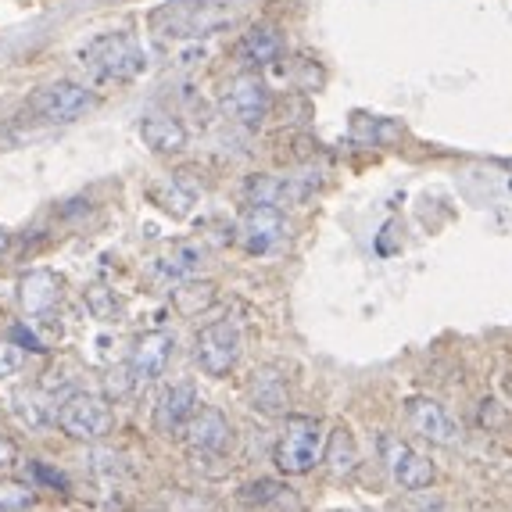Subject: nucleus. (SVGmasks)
Instances as JSON below:
<instances>
[{
	"label": "nucleus",
	"instance_id": "1",
	"mask_svg": "<svg viewBox=\"0 0 512 512\" xmlns=\"http://www.w3.org/2000/svg\"><path fill=\"white\" fill-rule=\"evenodd\" d=\"M233 22H237V15L222 0H165L147 15L151 33L180 43H197L215 33H226Z\"/></svg>",
	"mask_w": 512,
	"mask_h": 512
},
{
	"label": "nucleus",
	"instance_id": "2",
	"mask_svg": "<svg viewBox=\"0 0 512 512\" xmlns=\"http://www.w3.org/2000/svg\"><path fill=\"white\" fill-rule=\"evenodd\" d=\"M79 65L94 83L126 86L147 72V51L133 33H101L79 51Z\"/></svg>",
	"mask_w": 512,
	"mask_h": 512
},
{
	"label": "nucleus",
	"instance_id": "3",
	"mask_svg": "<svg viewBox=\"0 0 512 512\" xmlns=\"http://www.w3.org/2000/svg\"><path fill=\"white\" fill-rule=\"evenodd\" d=\"M323 448L326 434L316 416H287L280 437H276L273 462L276 470L287 473V477H305L323 462Z\"/></svg>",
	"mask_w": 512,
	"mask_h": 512
},
{
	"label": "nucleus",
	"instance_id": "4",
	"mask_svg": "<svg viewBox=\"0 0 512 512\" xmlns=\"http://www.w3.org/2000/svg\"><path fill=\"white\" fill-rule=\"evenodd\" d=\"M240 351H244V330H240L237 319H215L208 323L205 330L197 333V344H194V362L201 366L205 376H230L240 362Z\"/></svg>",
	"mask_w": 512,
	"mask_h": 512
},
{
	"label": "nucleus",
	"instance_id": "5",
	"mask_svg": "<svg viewBox=\"0 0 512 512\" xmlns=\"http://www.w3.org/2000/svg\"><path fill=\"white\" fill-rule=\"evenodd\" d=\"M54 423L76 441H101V437L111 434V405L104 402L101 394L90 391H72L58 402V412H54Z\"/></svg>",
	"mask_w": 512,
	"mask_h": 512
},
{
	"label": "nucleus",
	"instance_id": "6",
	"mask_svg": "<svg viewBox=\"0 0 512 512\" xmlns=\"http://www.w3.org/2000/svg\"><path fill=\"white\" fill-rule=\"evenodd\" d=\"M90 108H94V94H90V86L76 83V79L47 83L29 97V111L47 126H69V122L83 119Z\"/></svg>",
	"mask_w": 512,
	"mask_h": 512
},
{
	"label": "nucleus",
	"instance_id": "7",
	"mask_svg": "<svg viewBox=\"0 0 512 512\" xmlns=\"http://www.w3.org/2000/svg\"><path fill=\"white\" fill-rule=\"evenodd\" d=\"M222 115L233 119L244 129H258L269 119V108H273V94H269V83H265L258 72H240L230 83L222 86Z\"/></svg>",
	"mask_w": 512,
	"mask_h": 512
},
{
	"label": "nucleus",
	"instance_id": "8",
	"mask_svg": "<svg viewBox=\"0 0 512 512\" xmlns=\"http://www.w3.org/2000/svg\"><path fill=\"white\" fill-rule=\"evenodd\" d=\"M380 462H384L387 477L402 491H427L437 477L434 462L394 434H380Z\"/></svg>",
	"mask_w": 512,
	"mask_h": 512
},
{
	"label": "nucleus",
	"instance_id": "9",
	"mask_svg": "<svg viewBox=\"0 0 512 512\" xmlns=\"http://www.w3.org/2000/svg\"><path fill=\"white\" fill-rule=\"evenodd\" d=\"M233 240L248 255H273L287 240V215H283V208L273 205H248L240 212Z\"/></svg>",
	"mask_w": 512,
	"mask_h": 512
},
{
	"label": "nucleus",
	"instance_id": "10",
	"mask_svg": "<svg viewBox=\"0 0 512 512\" xmlns=\"http://www.w3.org/2000/svg\"><path fill=\"white\" fill-rule=\"evenodd\" d=\"M319 187V172H287V176H251L244 183V194H248L251 205H301L312 197V190Z\"/></svg>",
	"mask_w": 512,
	"mask_h": 512
},
{
	"label": "nucleus",
	"instance_id": "11",
	"mask_svg": "<svg viewBox=\"0 0 512 512\" xmlns=\"http://www.w3.org/2000/svg\"><path fill=\"white\" fill-rule=\"evenodd\" d=\"M405 423L412 427V434L437 444V448H455L462 437L455 416L441 402H434V398H409L405 402Z\"/></svg>",
	"mask_w": 512,
	"mask_h": 512
},
{
	"label": "nucleus",
	"instance_id": "12",
	"mask_svg": "<svg viewBox=\"0 0 512 512\" xmlns=\"http://www.w3.org/2000/svg\"><path fill=\"white\" fill-rule=\"evenodd\" d=\"M197 409H201L197 387L187 384V380H176L154 402V430L162 437H183V430L190 427V419L197 416Z\"/></svg>",
	"mask_w": 512,
	"mask_h": 512
},
{
	"label": "nucleus",
	"instance_id": "13",
	"mask_svg": "<svg viewBox=\"0 0 512 512\" xmlns=\"http://www.w3.org/2000/svg\"><path fill=\"white\" fill-rule=\"evenodd\" d=\"M172 351H176V337L165 330H154V333H144L133 351H129V380L133 387H147L154 384L158 376H165L172 362Z\"/></svg>",
	"mask_w": 512,
	"mask_h": 512
},
{
	"label": "nucleus",
	"instance_id": "14",
	"mask_svg": "<svg viewBox=\"0 0 512 512\" xmlns=\"http://www.w3.org/2000/svg\"><path fill=\"white\" fill-rule=\"evenodd\" d=\"M183 441H187L190 455L194 459H215L230 448L233 441V427L222 409H197V416L190 419V427L183 430Z\"/></svg>",
	"mask_w": 512,
	"mask_h": 512
},
{
	"label": "nucleus",
	"instance_id": "15",
	"mask_svg": "<svg viewBox=\"0 0 512 512\" xmlns=\"http://www.w3.org/2000/svg\"><path fill=\"white\" fill-rule=\"evenodd\" d=\"M233 58L244 72H262L273 69L276 61L283 58V36L276 26H251L248 33L240 36L237 47H233Z\"/></svg>",
	"mask_w": 512,
	"mask_h": 512
},
{
	"label": "nucleus",
	"instance_id": "16",
	"mask_svg": "<svg viewBox=\"0 0 512 512\" xmlns=\"http://www.w3.org/2000/svg\"><path fill=\"white\" fill-rule=\"evenodd\" d=\"M61 301V276L51 269H29L22 280H18V305L29 319L51 316Z\"/></svg>",
	"mask_w": 512,
	"mask_h": 512
},
{
	"label": "nucleus",
	"instance_id": "17",
	"mask_svg": "<svg viewBox=\"0 0 512 512\" xmlns=\"http://www.w3.org/2000/svg\"><path fill=\"white\" fill-rule=\"evenodd\" d=\"M205 262H208V251L201 244L180 240V244H172V248H165L162 255L154 258V273L169 283H190L201 276Z\"/></svg>",
	"mask_w": 512,
	"mask_h": 512
},
{
	"label": "nucleus",
	"instance_id": "18",
	"mask_svg": "<svg viewBox=\"0 0 512 512\" xmlns=\"http://www.w3.org/2000/svg\"><path fill=\"white\" fill-rule=\"evenodd\" d=\"M248 402L262 416H283L287 402H291V391H287V376H280L276 366L255 369V376L248 380Z\"/></svg>",
	"mask_w": 512,
	"mask_h": 512
},
{
	"label": "nucleus",
	"instance_id": "19",
	"mask_svg": "<svg viewBox=\"0 0 512 512\" xmlns=\"http://www.w3.org/2000/svg\"><path fill=\"white\" fill-rule=\"evenodd\" d=\"M140 140L158 154H180L187 147V126L176 115L151 111V115L140 119Z\"/></svg>",
	"mask_w": 512,
	"mask_h": 512
},
{
	"label": "nucleus",
	"instance_id": "20",
	"mask_svg": "<svg viewBox=\"0 0 512 512\" xmlns=\"http://www.w3.org/2000/svg\"><path fill=\"white\" fill-rule=\"evenodd\" d=\"M323 459L330 462V470L337 477L355 470V462H359V452H355V437H351L348 427H337L333 434H326V448H323Z\"/></svg>",
	"mask_w": 512,
	"mask_h": 512
},
{
	"label": "nucleus",
	"instance_id": "21",
	"mask_svg": "<svg viewBox=\"0 0 512 512\" xmlns=\"http://www.w3.org/2000/svg\"><path fill=\"white\" fill-rule=\"evenodd\" d=\"M287 498V487L276 484V480H258V484L244 487V502L248 505H269V502H283Z\"/></svg>",
	"mask_w": 512,
	"mask_h": 512
},
{
	"label": "nucleus",
	"instance_id": "22",
	"mask_svg": "<svg viewBox=\"0 0 512 512\" xmlns=\"http://www.w3.org/2000/svg\"><path fill=\"white\" fill-rule=\"evenodd\" d=\"M15 402H18L15 412L22 423H29V427H47V405H40L36 394H18Z\"/></svg>",
	"mask_w": 512,
	"mask_h": 512
},
{
	"label": "nucleus",
	"instance_id": "23",
	"mask_svg": "<svg viewBox=\"0 0 512 512\" xmlns=\"http://www.w3.org/2000/svg\"><path fill=\"white\" fill-rule=\"evenodd\" d=\"M15 459H18V448L8 441V437L0 434V473L11 470V466H15Z\"/></svg>",
	"mask_w": 512,
	"mask_h": 512
},
{
	"label": "nucleus",
	"instance_id": "24",
	"mask_svg": "<svg viewBox=\"0 0 512 512\" xmlns=\"http://www.w3.org/2000/svg\"><path fill=\"white\" fill-rule=\"evenodd\" d=\"M33 473H36V477H40V480H47V484H54V487H69V484H65V477H61V473L47 470V466H40V462H36V466H33Z\"/></svg>",
	"mask_w": 512,
	"mask_h": 512
},
{
	"label": "nucleus",
	"instance_id": "25",
	"mask_svg": "<svg viewBox=\"0 0 512 512\" xmlns=\"http://www.w3.org/2000/svg\"><path fill=\"white\" fill-rule=\"evenodd\" d=\"M8 240H11V237H8V230H0V251L8 248Z\"/></svg>",
	"mask_w": 512,
	"mask_h": 512
}]
</instances>
